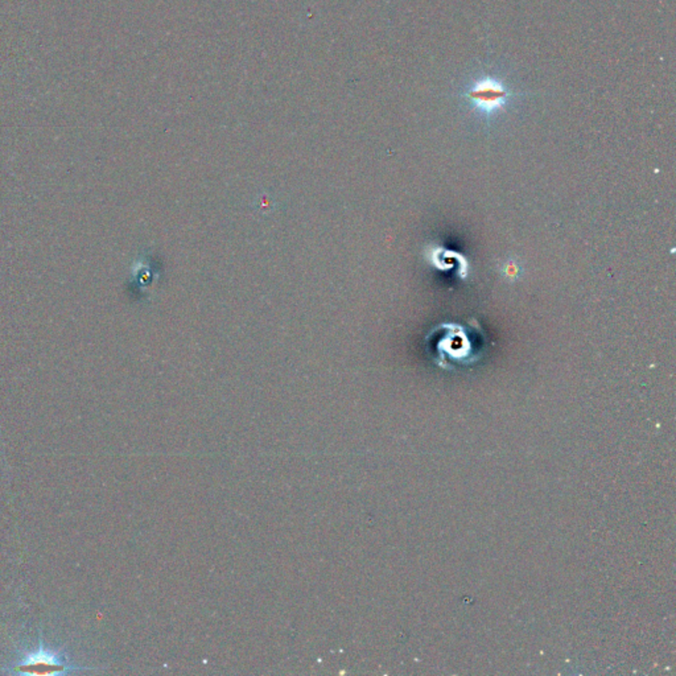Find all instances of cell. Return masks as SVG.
Instances as JSON below:
<instances>
[{"label": "cell", "mask_w": 676, "mask_h": 676, "mask_svg": "<svg viewBox=\"0 0 676 676\" xmlns=\"http://www.w3.org/2000/svg\"><path fill=\"white\" fill-rule=\"evenodd\" d=\"M469 97L474 100V103L479 105L481 109L491 111L501 106L502 102L506 97V91L503 90L501 85L485 81L482 84H479L474 90L470 91Z\"/></svg>", "instance_id": "7a4b0ae2"}, {"label": "cell", "mask_w": 676, "mask_h": 676, "mask_svg": "<svg viewBox=\"0 0 676 676\" xmlns=\"http://www.w3.org/2000/svg\"><path fill=\"white\" fill-rule=\"evenodd\" d=\"M503 273H506V278L514 279V278L518 276L519 268L516 267V264L514 262L506 263V266H505V268H503Z\"/></svg>", "instance_id": "3957f363"}, {"label": "cell", "mask_w": 676, "mask_h": 676, "mask_svg": "<svg viewBox=\"0 0 676 676\" xmlns=\"http://www.w3.org/2000/svg\"><path fill=\"white\" fill-rule=\"evenodd\" d=\"M70 665H67L65 656L56 653L55 650L45 649L41 644L36 651L24 655L22 659L13 665V672L28 674V675H55L65 674Z\"/></svg>", "instance_id": "6da1fadb"}]
</instances>
